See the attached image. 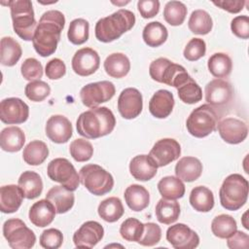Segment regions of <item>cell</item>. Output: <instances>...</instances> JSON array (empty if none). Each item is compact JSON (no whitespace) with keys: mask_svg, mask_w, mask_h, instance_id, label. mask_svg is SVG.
Segmentation results:
<instances>
[{"mask_svg":"<svg viewBox=\"0 0 249 249\" xmlns=\"http://www.w3.org/2000/svg\"><path fill=\"white\" fill-rule=\"evenodd\" d=\"M202 163L195 157H184L175 165L176 177L184 182H193L200 177Z\"/></svg>","mask_w":249,"mask_h":249,"instance_id":"obj_26","label":"cell"},{"mask_svg":"<svg viewBox=\"0 0 249 249\" xmlns=\"http://www.w3.org/2000/svg\"><path fill=\"white\" fill-rule=\"evenodd\" d=\"M46 198L53 203L57 214L66 213L73 207L75 202L73 192L62 185L51 188L46 195Z\"/></svg>","mask_w":249,"mask_h":249,"instance_id":"obj_23","label":"cell"},{"mask_svg":"<svg viewBox=\"0 0 249 249\" xmlns=\"http://www.w3.org/2000/svg\"><path fill=\"white\" fill-rule=\"evenodd\" d=\"M206 53V44L200 38H193L186 45L183 54L189 61H196L204 56Z\"/></svg>","mask_w":249,"mask_h":249,"instance_id":"obj_48","label":"cell"},{"mask_svg":"<svg viewBox=\"0 0 249 249\" xmlns=\"http://www.w3.org/2000/svg\"><path fill=\"white\" fill-rule=\"evenodd\" d=\"M3 234L13 249H29L34 246L36 236L20 219L13 218L5 221Z\"/></svg>","mask_w":249,"mask_h":249,"instance_id":"obj_9","label":"cell"},{"mask_svg":"<svg viewBox=\"0 0 249 249\" xmlns=\"http://www.w3.org/2000/svg\"><path fill=\"white\" fill-rule=\"evenodd\" d=\"M187 7L180 1H169L165 4L163 9V18L165 21L172 25H181L187 16Z\"/></svg>","mask_w":249,"mask_h":249,"instance_id":"obj_42","label":"cell"},{"mask_svg":"<svg viewBox=\"0 0 249 249\" xmlns=\"http://www.w3.org/2000/svg\"><path fill=\"white\" fill-rule=\"evenodd\" d=\"M47 173L52 181L57 182L69 191H76L80 185V176L74 165L64 158H56L48 164Z\"/></svg>","mask_w":249,"mask_h":249,"instance_id":"obj_10","label":"cell"},{"mask_svg":"<svg viewBox=\"0 0 249 249\" xmlns=\"http://www.w3.org/2000/svg\"><path fill=\"white\" fill-rule=\"evenodd\" d=\"M24 196L16 185L2 186L0 189V210L3 213H14L20 207Z\"/></svg>","mask_w":249,"mask_h":249,"instance_id":"obj_25","label":"cell"},{"mask_svg":"<svg viewBox=\"0 0 249 249\" xmlns=\"http://www.w3.org/2000/svg\"><path fill=\"white\" fill-rule=\"evenodd\" d=\"M144 231V224L135 218H127L120 228L121 236L130 242H138Z\"/></svg>","mask_w":249,"mask_h":249,"instance_id":"obj_44","label":"cell"},{"mask_svg":"<svg viewBox=\"0 0 249 249\" xmlns=\"http://www.w3.org/2000/svg\"><path fill=\"white\" fill-rule=\"evenodd\" d=\"M237 230L236 221L228 214L216 216L211 223L212 233L219 238H228Z\"/></svg>","mask_w":249,"mask_h":249,"instance_id":"obj_40","label":"cell"},{"mask_svg":"<svg viewBox=\"0 0 249 249\" xmlns=\"http://www.w3.org/2000/svg\"><path fill=\"white\" fill-rule=\"evenodd\" d=\"M116 125L113 112L107 107L90 108L83 112L76 122L77 131L88 139H96L108 135Z\"/></svg>","mask_w":249,"mask_h":249,"instance_id":"obj_2","label":"cell"},{"mask_svg":"<svg viewBox=\"0 0 249 249\" xmlns=\"http://www.w3.org/2000/svg\"><path fill=\"white\" fill-rule=\"evenodd\" d=\"M25 142V134L18 126H8L2 129L0 145L3 151L15 153L21 150Z\"/></svg>","mask_w":249,"mask_h":249,"instance_id":"obj_28","label":"cell"},{"mask_svg":"<svg viewBox=\"0 0 249 249\" xmlns=\"http://www.w3.org/2000/svg\"><path fill=\"white\" fill-rule=\"evenodd\" d=\"M227 245L231 249H234V248L247 249L249 247V236L247 233L236 230L231 236L228 237Z\"/></svg>","mask_w":249,"mask_h":249,"instance_id":"obj_54","label":"cell"},{"mask_svg":"<svg viewBox=\"0 0 249 249\" xmlns=\"http://www.w3.org/2000/svg\"><path fill=\"white\" fill-rule=\"evenodd\" d=\"M158 166L148 155H138L129 163V171L132 177L138 181H149L157 174Z\"/></svg>","mask_w":249,"mask_h":249,"instance_id":"obj_24","label":"cell"},{"mask_svg":"<svg viewBox=\"0 0 249 249\" xmlns=\"http://www.w3.org/2000/svg\"><path fill=\"white\" fill-rule=\"evenodd\" d=\"M104 69L110 77L120 79L126 76L129 72L130 62L124 53H114L106 57L104 61Z\"/></svg>","mask_w":249,"mask_h":249,"instance_id":"obj_30","label":"cell"},{"mask_svg":"<svg viewBox=\"0 0 249 249\" xmlns=\"http://www.w3.org/2000/svg\"><path fill=\"white\" fill-rule=\"evenodd\" d=\"M177 92L181 101L187 104H195L202 98L200 87L191 76L177 88Z\"/></svg>","mask_w":249,"mask_h":249,"instance_id":"obj_41","label":"cell"},{"mask_svg":"<svg viewBox=\"0 0 249 249\" xmlns=\"http://www.w3.org/2000/svg\"><path fill=\"white\" fill-rule=\"evenodd\" d=\"M209 72L217 79L227 78L232 69L231 58L225 53H213L207 62Z\"/></svg>","mask_w":249,"mask_h":249,"instance_id":"obj_38","label":"cell"},{"mask_svg":"<svg viewBox=\"0 0 249 249\" xmlns=\"http://www.w3.org/2000/svg\"><path fill=\"white\" fill-rule=\"evenodd\" d=\"M213 21L210 15L204 10H195L189 18V29L198 35H206L212 30Z\"/></svg>","mask_w":249,"mask_h":249,"instance_id":"obj_39","label":"cell"},{"mask_svg":"<svg viewBox=\"0 0 249 249\" xmlns=\"http://www.w3.org/2000/svg\"><path fill=\"white\" fill-rule=\"evenodd\" d=\"M175 101L173 94L166 89L156 91L149 101V111L157 119L168 117L174 107Z\"/></svg>","mask_w":249,"mask_h":249,"instance_id":"obj_21","label":"cell"},{"mask_svg":"<svg viewBox=\"0 0 249 249\" xmlns=\"http://www.w3.org/2000/svg\"><path fill=\"white\" fill-rule=\"evenodd\" d=\"M0 61L4 66H14L19 60L22 50L13 37H3L0 43Z\"/></svg>","mask_w":249,"mask_h":249,"instance_id":"obj_31","label":"cell"},{"mask_svg":"<svg viewBox=\"0 0 249 249\" xmlns=\"http://www.w3.org/2000/svg\"><path fill=\"white\" fill-rule=\"evenodd\" d=\"M21 75L27 81H38L43 76V66L40 61L34 57L26 58L20 67Z\"/></svg>","mask_w":249,"mask_h":249,"instance_id":"obj_47","label":"cell"},{"mask_svg":"<svg viewBox=\"0 0 249 249\" xmlns=\"http://www.w3.org/2000/svg\"><path fill=\"white\" fill-rule=\"evenodd\" d=\"M137 9L144 18H151L158 15L160 11V1L158 0H139Z\"/></svg>","mask_w":249,"mask_h":249,"instance_id":"obj_53","label":"cell"},{"mask_svg":"<svg viewBox=\"0 0 249 249\" xmlns=\"http://www.w3.org/2000/svg\"><path fill=\"white\" fill-rule=\"evenodd\" d=\"M80 182L94 196H103L114 187L113 176L98 164H86L79 172Z\"/></svg>","mask_w":249,"mask_h":249,"instance_id":"obj_8","label":"cell"},{"mask_svg":"<svg viewBox=\"0 0 249 249\" xmlns=\"http://www.w3.org/2000/svg\"><path fill=\"white\" fill-rule=\"evenodd\" d=\"M73 71L82 77L93 74L99 67L100 57L96 51L91 48L78 50L71 61Z\"/></svg>","mask_w":249,"mask_h":249,"instance_id":"obj_18","label":"cell"},{"mask_svg":"<svg viewBox=\"0 0 249 249\" xmlns=\"http://www.w3.org/2000/svg\"><path fill=\"white\" fill-rule=\"evenodd\" d=\"M232 96V87L223 79H214L205 86V100L213 108L227 106L231 101Z\"/></svg>","mask_w":249,"mask_h":249,"instance_id":"obj_15","label":"cell"},{"mask_svg":"<svg viewBox=\"0 0 249 249\" xmlns=\"http://www.w3.org/2000/svg\"><path fill=\"white\" fill-rule=\"evenodd\" d=\"M11 10L13 28L17 35L25 41H32L37 22L29 0H11L6 3Z\"/></svg>","mask_w":249,"mask_h":249,"instance_id":"obj_5","label":"cell"},{"mask_svg":"<svg viewBox=\"0 0 249 249\" xmlns=\"http://www.w3.org/2000/svg\"><path fill=\"white\" fill-rule=\"evenodd\" d=\"M219 123V116L209 104H202L194 109L187 119L186 126L189 133L196 138H202L212 133Z\"/></svg>","mask_w":249,"mask_h":249,"instance_id":"obj_7","label":"cell"},{"mask_svg":"<svg viewBox=\"0 0 249 249\" xmlns=\"http://www.w3.org/2000/svg\"><path fill=\"white\" fill-rule=\"evenodd\" d=\"M64 25V15L57 10L47 11L41 16L32 39L33 47L39 55L46 57L56 51Z\"/></svg>","mask_w":249,"mask_h":249,"instance_id":"obj_1","label":"cell"},{"mask_svg":"<svg viewBox=\"0 0 249 249\" xmlns=\"http://www.w3.org/2000/svg\"><path fill=\"white\" fill-rule=\"evenodd\" d=\"M161 238L160 227L155 223L144 224V231L137 243L143 246H154L160 242Z\"/></svg>","mask_w":249,"mask_h":249,"instance_id":"obj_49","label":"cell"},{"mask_svg":"<svg viewBox=\"0 0 249 249\" xmlns=\"http://www.w3.org/2000/svg\"><path fill=\"white\" fill-rule=\"evenodd\" d=\"M180 154L181 146L175 139L162 138L154 144L148 156L158 167H162L176 160Z\"/></svg>","mask_w":249,"mask_h":249,"instance_id":"obj_12","label":"cell"},{"mask_svg":"<svg viewBox=\"0 0 249 249\" xmlns=\"http://www.w3.org/2000/svg\"><path fill=\"white\" fill-rule=\"evenodd\" d=\"M248 181L240 174L233 173L226 177L219 191L221 205L231 211L241 208L247 201Z\"/></svg>","mask_w":249,"mask_h":249,"instance_id":"obj_4","label":"cell"},{"mask_svg":"<svg viewBox=\"0 0 249 249\" xmlns=\"http://www.w3.org/2000/svg\"><path fill=\"white\" fill-rule=\"evenodd\" d=\"M69 152L76 161L84 162L91 159L93 155V147L89 140L78 138L70 143Z\"/></svg>","mask_w":249,"mask_h":249,"instance_id":"obj_45","label":"cell"},{"mask_svg":"<svg viewBox=\"0 0 249 249\" xmlns=\"http://www.w3.org/2000/svg\"><path fill=\"white\" fill-rule=\"evenodd\" d=\"M127 206L133 211H142L148 207L150 202V194L148 190L138 184L128 186L124 194Z\"/></svg>","mask_w":249,"mask_h":249,"instance_id":"obj_27","label":"cell"},{"mask_svg":"<svg viewBox=\"0 0 249 249\" xmlns=\"http://www.w3.org/2000/svg\"><path fill=\"white\" fill-rule=\"evenodd\" d=\"M135 23V15L125 9H120L112 15L98 19L94 32L98 41L110 43L129 31Z\"/></svg>","mask_w":249,"mask_h":249,"instance_id":"obj_3","label":"cell"},{"mask_svg":"<svg viewBox=\"0 0 249 249\" xmlns=\"http://www.w3.org/2000/svg\"><path fill=\"white\" fill-rule=\"evenodd\" d=\"M143 108V98L135 88H127L122 90L118 98V110L124 119L131 120L140 115Z\"/></svg>","mask_w":249,"mask_h":249,"instance_id":"obj_16","label":"cell"},{"mask_svg":"<svg viewBox=\"0 0 249 249\" xmlns=\"http://www.w3.org/2000/svg\"><path fill=\"white\" fill-rule=\"evenodd\" d=\"M166 239L175 249H193L199 244L197 233L182 223L175 224L167 229Z\"/></svg>","mask_w":249,"mask_h":249,"instance_id":"obj_14","label":"cell"},{"mask_svg":"<svg viewBox=\"0 0 249 249\" xmlns=\"http://www.w3.org/2000/svg\"><path fill=\"white\" fill-rule=\"evenodd\" d=\"M116 92L115 86L109 81H100L84 86L80 90L83 104L89 108H96L101 103L109 101Z\"/></svg>","mask_w":249,"mask_h":249,"instance_id":"obj_11","label":"cell"},{"mask_svg":"<svg viewBox=\"0 0 249 249\" xmlns=\"http://www.w3.org/2000/svg\"><path fill=\"white\" fill-rule=\"evenodd\" d=\"M18 187L21 189L23 196L27 199L38 197L43 191V181L41 176L34 171H23L18 181Z\"/></svg>","mask_w":249,"mask_h":249,"instance_id":"obj_29","label":"cell"},{"mask_svg":"<svg viewBox=\"0 0 249 249\" xmlns=\"http://www.w3.org/2000/svg\"><path fill=\"white\" fill-rule=\"evenodd\" d=\"M29 116L28 105L18 97L3 99L0 103V119L7 124H18L26 122Z\"/></svg>","mask_w":249,"mask_h":249,"instance_id":"obj_13","label":"cell"},{"mask_svg":"<svg viewBox=\"0 0 249 249\" xmlns=\"http://www.w3.org/2000/svg\"><path fill=\"white\" fill-rule=\"evenodd\" d=\"M55 213L54 206L46 198L35 202L30 207L28 217L34 226L44 228L53 221Z\"/></svg>","mask_w":249,"mask_h":249,"instance_id":"obj_22","label":"cell"},{"mask_svg":"<svg viewBox=\"0 0 249 249\" xmlns=\"http://www.w3.org/2000/svg\"><path fill=\"white\" fill-rule=\"evenodd\" d=\"M231 32L240 39L249 38V18L248 16H237L231 22Z\"/></svg>","mask_w":249,"mask_h":249,"instance_id":"obj_51","label":"cell"},{"mask_svg":"<svg viewBox=\"0 0 249 249\" xmlns=\"http://www.w3.org/2000/svg\"><path fill=\"white\" fill-rule=\"evenodd\" d=\"M160 196L166 199H178L185 195V185L181 179L175 176H165L158 183Z\"/></svg>","mask_w":249,"mask_h":249,"instance_id":"obj_34","label":"cell"},{"mask_svg":"<svg viewBox=\"0 0 249 249\" xmlns=\"http://www.w3.org/2000/svg\"><path fill=\"white\" fill-rule=\"evenodd\" d=\"M215 6L221 8L231 14H237L244 8L246 4L243 0H221V1H213L212 2Z\"/></svg>","mask_w":249,"mask_h":249,"instance_id":"obj_55","label":"cell"},{"mask_svg":"<svg viewBox=\"0 0 249 249\" xmlns=\"http://www.w3.org/2000/svg\"><path fill=\"white\" fill-rule=\"evenodd\" d=\"M221 138L229 144H238L245 140L248 134L247 124L236 118H225L217 124Z\"/></svg>","mask_w":249,"mask_h":249,"instance_id":"obj_17","label":"cell"},{"mask_svg":"<svg viewBox=\"0 0 249 249\" xmlns=\"http://www.w3.org/2000/svg\"><path fill=\"white\" fill-rule=\"evenodd\" d=\"M46 76L51 80H58L66 73L65 63L59 58H53L47 62L45 67Z\"/></svg>","mask_w":249,"mask_h":249,"instance_id":"obj_52","label":"cell"},{"mask_svg":"<svg viewBox=\"0 0 249 249\" xmlns=\"http://www.w3.org/2000/svg\"><path fill=\"white\" fill-rule=\"evenodd\" d=\"M156 217L164 225H170L177 221L180 215V205L175 199L160 198L156 205Z\"/></svg>","mask_w":249,"mask_h":249,"instance_id":"obj_33","label":"cell"},{"mask_svg":"<svg viewBox=\"0 0 249 249\" xmlns=\"http://www.w3.org/2000/svg\"><path fill=\"white\" fill-rule=\"evenodd\" d=\"M149 74L154 81L176 89L190 77L182 65L173 63L165 57H159L152 61Z\"/></svg>","mask_w":249,"mask_h":249,"instance_id":"obj_6","label":"cell"},{"mask_svg":"<svg viewBox=\"0 0 249 249\" xmlns=\"http://www.w3.org/2000/svg\"><path fill=\"white\" fill-rule=\"evenodd\" d=\"M63 235L57 229L45 230L40 235V245L46 249H57L62 245Z\"/></svg>","mask_w":249,"mask_h":249,"instance_id":"obj_50","label":"cell"},{"mask_svg":"<svg viewBox=\"0 0 249 249\" xmlns=\"http://www.w3.org/2000/svg\"><path fill=\"white\" fill-rule=\"evenodd\" d=\"M46 135L54 143H66L73 134L70 121L62 115H53L49 118L45 127Z\"/></svg>","mask_w":249,"mask_h":249,"instance_id":"obj_20","label":"cell"},{"mask_svg":"<svg viewBox=\"0 0 249 249\" xmlns=\"http://www.w3.org/2000/svg\"><path fill=\"white\" fill-rule=\"evenodd\" d=\"M49 156L47 144L40 140L29 142L23 149V160L29 165H39L43 163Z\"/></svg>","mask_w":249,"mask_h":249,"instance_id":"obj_36","label":"cell"},{"mask_svg":"<svg viewBox=\"0 0 249 249\" xmlns=\"http://www.w3.org/2000/svg\"><path fill=\"white\" fill-rule=\"evenodd\" d=\"M104 229L96 221L84 223L74 233L73 241L78 248H92L103 237Z\"/></svg>","mask_w":249,"mask_h":249,"instance_id":"obj_19","label":"cell"},{"mask_svg":"<svg viewBox=\"0 0 249 249\" xmlns=\"http://www.w3.org/2000/svg\"><path fill=\"white\" fill-rule=\"evenodd\" d=\"M190 203L197 212H209L214 206L212 191L204 186L195 187L190 194Z\"/></svg>","mask_w":249,"mask_h":249,"instance_id":"obj_32","label":"cell"},{"mask_svg":"<svg viewBox=\"0 0 249 249\" xmlns=\"http://www.w3.org/2000/svg\"><path fill=\"white\" fill-rule=\"evenodd\" d=\"M26 97L34 102H41L51 93V87L44 81L29 82L24 89Z\"/></svg>","mask_w":249,"mask_h":249,"instance_id":"obj_46","label":"cell"},{"mask_svg":"<svg viewBox=\"0 0 249 249\" xmlns=\"http://www.w3.org/2000/svg\"><path fill=\"white\" fill-rule=\"evenodd\" d=\"M97 211L101 219L108 223H114L124 215V209L119 197L111 196L99 203Z\"/></svg>","mask_w":249,"mask_h":249,"instance_id":"obj_35","label":"cell"},{"mask_svg":"<svg viewBox=\"0 0 249 249\" xmlns=\"http://www.w3.org/2000/svg\"><path fill=\"white\" fill-rule=\"evenodd\" d=\"M168 36V32L166 27L160 23V21H152L145 25L142 38L146 45L152 48L160 47L162 45Z\"/></svg>","mask_w":249,"mask_h":249,"instance_id":"obj_37","label":"cell"},{"mask_svg":"<svg viewBox=\"0 0 249 249\" xmlns=\"http://www.w3.org/2000/svg\"><path fill=\"white\" fill-rule=\"evenodd\" d=\"M247 214H248V212L246 211V212L243 214V217H242V225H243V227H244L246 230H248V229H249V227H248V223H247V218H246Z\"/></svg>","mask_w":249,"mask_h":249,"instance_id":"obj_56","label":"cell"},{"mask_svg":"<svg viewBox=\"0 0 249 249\" xmlns=\"http://www.w3.org/2000/svg\"><path fill=\"white\" fill-rule=\"evenodd\" d=\"M89 23L85 18L73 19L68 28L67 37L68 40L74 45H82L89 39Z\"/></svg>","mask_w":249,"mask_h":249,"instance_id":"obj_43","label":"cell"}]
</instances>
